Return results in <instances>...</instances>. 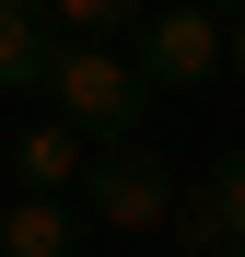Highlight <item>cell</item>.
<instances>
[{
    "label": "cell",
    "mask_w": 245,
    "mask_h": 257,
    "mask_svg": "<svg viewBox=\"0 0 245 257\" xmlns=\"http://www.w3.org/2000/svg\"><path fill=\"white\" fill-rule=\"evenodd\" d=\"M47 117L59 128H82L94 152H129L140 141V117H152V82H140V59L129 47H47Z\"/></svg>",
    "instance_id": "1"
},
{
    "label": "cell",
    "mask_w": 245,
    "mask_h": 257,
    "mask_svg": "<svg viewBox=\"0 0 245 257\" xmlns=\"http://www.w3.org/2000/svg\"><path fill=\"white\" fill-rule=\"evenodd\" d=\"M82 222L94 234H117V245H163V222H175V176L129 141V152H94V176H82Z\"/></svg>",
    "instance_id": "2"
},
{
    "label": "cell",
    "mask_w": 245,
    "mask_h": 257,
    "mask_svg": "<svg viewBox=\"0 0 245 257\" xmlns=\"http://www.w3.org/2000/svg\"><path fill=\"white\" fill-rule=\"evenodd\" d=\"M129 59H140L152 94H198V82L222 70V12H210V0H163V12L129 35Z\"/></svg>",
    "instance_id": "3"
},
{
    "label": "cell",
    "mask_w": 245,
    "mask_h": 257,
    "mask_svg": "<svg viewBox=\"0 0 245 257\" xmlns=\"http://www.w3.org/2000/svg\"><path fill=\"white\" fill-rule=\"evenodd\" d=\"M0 152H12V187L24 199H82V176H94V141H82V128H12V141H0Z\"/></svg>",
    "instance_id": "4"
},
{
    "label": "cell",
    "mask_w": 245,
    "mask_h": 257,
    "mask_svg": "<svg viewBox=\"0 0 245 257\" xmlns=\"http://www.w3.org/2000/svg\"><path fill=\"white\" fill-rule=\"evenodd\" d=\"M35 24H47L59 47H129L152 24V0H35Z\"/></svg>",
    "instance_id": "5"
},
{
    "label": "cell",
    "mask_w": 245,
    "mask_h": 257,
    "mask_svg": "<svg viewBox=\"0 0 245 257\" xmlns=\"http://www.w3.org/2000/svg\"><path fill=\"white\" fill-rule=\"evenodd\" d=\"M70 245H82V210L70 199H24V187L0 199V257H70Z\"/></svg>",
    "instance_id": "6"
},
{
    "label": "cell",
    "mask_w": 245,
    "mask_h": 257,
    "mask_svg": "<svg viewBox=\"0 0 245 257\" xmlns=\"http://www.w3.org/2000/svg\"><path fill=\"white\" fill-rule=\"evenodd\" d=\"M47 47L59 35L35 24V0H0V94H35L47 82Z\"/></svg>",
    "instance_id": "7"
},
{
    "label": "cell",
    "mask_w": 245,
    "mask_h": 257,
    "mask_svg": "<svg viewBox=\"0 0 245 257\" xmlns=\"http://www.w3.org/2000/svg\"><path fill=\"white\" fill-rule=\"evenodd\" d=\"M198 199H210V222H222V245H245V152H222L210 176H198Z\"/></svg>",
    "instance_id": "8"
},
{
    "label": "cell",
    "mask_w": 245,
    "mask_h": 257,
    "mask_svg": "<svg viewBox=\"0 0 245 257\" xmlns=\"http://www.w3.org/2000/svg\"><path fill=\"white\" fill-rule=\"evenodd\" d=\"M222 70H233V82H245V12H233V24H222Z\"/></svg>",
    "instance_id": "9"
},
{
    "label": "cell",
    "mask_w": 245,
    "mask_h": 257,
    "mask_svg": "<svg viewBox=\"0 0 245 257\" xmlns=\"http://www.w3.org/2000/svg\"><path fill=\"white\" fill-rule=\"evenodd\" d=\"M0 199H12V152H0Z\"/></svg>",
    "instance_id": "10"
},
{
    "label": "cell",
    "mask_w": 245,
    "mask_h": 257,
    "mask_svg": "<svg viewBox=\"0 0 245 257\" xmlns=\"http://www.w3.org/2000/svg\"><path fill=\"white\" fill-rule=\"evenodd\" d=\"M222 257H245V245H222Z\"/></svg>",
    "instance_id": "11"
}]
</instances>
